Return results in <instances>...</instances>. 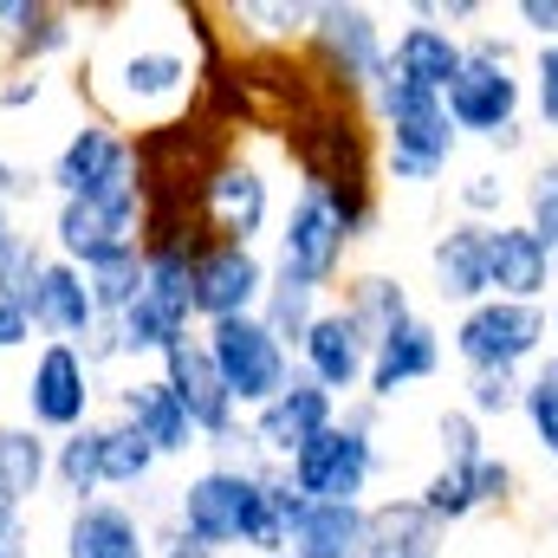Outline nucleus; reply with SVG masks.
<instances>
[{
    "label": "nucleus",
    "mask_w": 558,
    "mask_h": 558,
    "mask_svg": "<svg viewBox=\"0 0 558 558\" xmlns=\"http://www.w3.org/2000/svg\"><path fill=\"white\" fill-rule=\"evenodd\" d=\"M92 397L98 390H92V364L78 357V344H39L33 351V371L20 384V403H26V422L46 441L85 428L92 422Z\"/></svg>",
    "instance_id": "obj_10"
},
{
    "label": "nucleus",
    "mask_w": 558,
    "mask_h": 558,
    "mask_svg": "<svg viewBox=\"0 0 558 558\" xmlns=\"http://www.w3.org/2000/svg\"><path fill=\"white\" fill-rule=\"evenodd\" d=\"M65 558H156L149 553V526H143L137 507L124 500H85L65 513Z\"/></svg>",
    "instance_id": "obj_21"
},
{
    "label": "nucleus",
    "mask_w": 558,
    "mask_h": 558,
    "mask_svg": "<svg viewBox=\"0 0 558 558\" xmlns=\"http://www.w3.org/2000/svg\"><path fill=\"white\" fill-rule=\"evenodd\" d=\"M500 202H507V175L474 169V175L461 182V208H468V221H481V228H487V215H500Z\"/></svg>",
    "instance_id": "obj_41"
},
{
    "label": "nucleus",
    "mask_w": 558,
    "mask_h": 558,
    "mask_svg": "<svg viewBox=\"0 0 558 558\" xmlns=\"http://www.w3.org/2000/svg\"><path fill=\"white\" fill-rule=\"evenodd\" d=\"M137 228H143V202H59L52 208V254L78 274L105 267L111 254L137 247Z\"/></svg>",
    "instance_id": "obj_15"
},
{
    "label": "nucleus",
    "mask_w": 558,
    "mask_h": 558,
    "mask_svg": "<svg viewBox=\"0 0 558 558\" xmlns=\"http://www.w3.org/2000/svg\"><path fill=\"white\" fill-rule=\"evenodd\" d=\"M156 364H162L156 377L169 384V397L182 403V416H189V428H195L202 441H215V435H228V428H234V397L221 390V371H215V357H208L202 331L175 338Z\"/></svg>",
    "instance_id": "obj_16"
},
{
    "label": "nucleus",
    "mask_w": 558,
    "mask_h": 558,
    "mask_svg": "<svg viewBox=\"0 0 558 558\" xmlns=\"http://www.w3.org/2000/svg\"><path fill=\"white\" fill-rule=\"evenodd\" d=\"M526 228L558 267V162H539V175L526 182Z\"/></svg>",
    "instance_id": "obj_37"
},
{
    "label": "nucleus",
    "mask_w": 558,
    "mask_h": 558,
    "mask_svg": "<svg viewBox=\"0 0 558 558\" xmlns=\"http://www.w3.org/2000/svg\"><path fill=\"white\" fill-rule=\"evenodd\" d=\"M0 546H13V553H26V507H13L7 494H0Z\"/></svg>",
    "instance_id": "obj_49"
},
{
    "label": "nucleus",
    "mask_w": 558,
    "mask_h": 558,
    "mask_svg": "<svg viewBox=\"0 0 558 558\" xmlns=\"http://www.w3.org/2000/svg\"><path fill=\"white\" fill-rule=\"evenodd\" d=\"M234 20H254V33L279 46V39H299L305 26H312V7H292V0H274V7H260V0H247V7H234Z\"/></svg>",
    "instance_id": "obj_39"
},
{
    "label": "nucleus",
    "mask_w": 558,
    "mask_h": 558,
    "mask_svg": "<svg viewBox=\"0 0 558 558\" xmlns=\"http://www.w3.org/2000/svg\"><path fill=\"white\" fill-rule=\"evenodd\" d=\"M435 553H441V526L416 507V494L364 507V533H357L351 558H435Z\"/></svg>",
    "instance_id": "obj_24"
},
{
    "label": "nucleus",
    "mask_w": 558,
    "mask_h": 558,
    "mask_svg": "<svg viewBox=\"0 0 558 558\" xmlns=\"http://www.w3.org/2000/svg\"><path fill=\"white\" fill-rule=\"evenodd\" d=\"M267 215H274L267 169L228 149L215 162V175L202 182V234L208 241H228V247H254L260 228H267Z\"/></svg>",
    "instance_id": "obj_13"
},
{
    "label": "nucleus",
    "mask_w": 558,
    "mask_h": 558,
    "mask_svg": "<svg viewBox=\"0 0 558 558\" xmlns=\"http://www.w3.org/2000/svg\"><path fill=\"white\" fill-rule=\"evenodd\" d=\"M553 292V254L533 241V228L487 221V299L539 305Z\"/></svg>",
    "instance_id": "obj_20"
},
{
    "label": "nucleus",
    "mask_w": 558,
    "mask_h": 558,
    "mask_svg": "<svg viewBox=\"0 0 558 558\" xmlns=\"http://www.w3.org/2000/svg\"><path fill=\"white\" fill-rule=\"evenodd\" d=\"M26 318H33V331H46V344H85L92 325H98V305H92L85 274L52 254L39 286H33V299H26Z\"/></svg>",
    "instance_id": "obj_23"
},
{
    "label": "nucleus",
    "mask_w": 558,
    "mask_h": 558,
    "mask_svg": "<svg viewBox=\"0 0 558 558\" xmlns=\"http://www.w3.org/2000/svg\"><path fill=\"white\" fill-rule=\"evenodd\" d=\"M195 247H143V286L118 312L124 357H162L175 338L195 331V292H189Z\"/></svg>",
    "instance_id": "obj_4"
},
{
    "label": "nucleus",
    "mask_w": 558,
    "mask_h": 558,
    "mask_svg": "<svg viewBox=\"0 0 558 558\" xmlns=\"http://www.w3.org/2000/svg\"><path fill=\"white\" fill-rule=\"evenodd\" d=\"M520 20H526L546 46L558 39V0H520Z\"/></svg>",
    "instance_id": "obj_48"
},
{
    "label": "nucleus",
    "mask_w": 558,
    "mask_h": 558,
    "mask_svg": "<svg viewBox=\"0 0 558 558\" xmlns=\"http://www.w3.org/2000/svg\"><path fill=\"white\" fill-rule=\"evenodd\" d=\"M520 410H526V422H533V441L558 461V397H553V390H539V384H526Z\"/></svg>",
    "instance_id": "obj_42"
},
{
    "label": "nucleus",
    "mask_w": 558,
    "mask_h": 558,
    "mask_svg": "<svg viewBox=\"0 0 558 558\" xmlns=\"http://www.w3.org/2000/svg\"><path fill=\"white\" fill-rule=\"evenodd\" d=\"M202 344L221 371V390L234 397V410H267L279 390L292 384V357L279 351V338L247 312V318H221L202 325Z\"/></svg>",
    "instance_id": "obj_8"
},
{
    "label": "nucleus",
    "mask_w": 558,
    "mask_h": 558,
    "mask_svg": "<svg viewBox=\"0 0 558 558\" xmlns=\"http://www.w3.org/2000/svg\"><path fill=\"white\" fill-rule=\"evenodd\" d=\"M520 397H526V384L513 377V371H474L468 377V416H507V410H520Z\"/></svg>",
    "instance_id": "obj_38"
},
{
    "label": "nucleus",
    "mask_w": 558,
    "mask_h": 558,
    "mask_svg": "<svg viewBox=\"0 0 558 558\" xmlns=\"http://www.w3.org/2000/svg\"><path fill=\"white\" fill-rule=\"evenodd\" d=\"M85 286H92V305H98V318H118V312L137 299V286H143V247L111 254L105 267H92V274H85Z\"/></svg>",
    "instance_id": "obj_34"
},
{
    "label": "nucleus",
    "mask_w": 558,
    "mask_h": 558,
    "mask_svg": "<svg viewBox=\"0 0 558 558\" xmlns=\"http://www.w3.org/2000/svg\"><path fill=\"white\" fill-rule=\"evenodd\" d=\"M539 338H546V312L513 299H481L454 325V351L468 371H520L539 351Z\"/></svg>",
    "instance_id": "obj_11"
},
{
    "label": "nucleus",
    "mask_w": 558,
    "mask_h": 558,
    "mask_svg": "<svg viewBox=\"0 0 558 558\" xmlns=\"http://www.w3.org/2000/svg\"><path fill=\"white\" fill-rule=\"evenodd\" d=\"M344 312L371 331V344L390 331V325H403L416 305H410V292H403V279H390V274H357L351 286H344Z\"/></svg>",
    "instance_id": "obj_32"
},
{
    "label": "nucleus",
    "mask_w": 558,
    "mask_h": 558,
    "mask_svg": "<svg viewBox=\"0 0 558 558\" xmlns=\"http://www.w3.org/2000/svg\"><path fill=\"white\" fill-rule=\"evenodd\" d=\"M156 558H221V553H208V546H195V539H182V533H162V553Z\"/></svg>",
    "instance_id": "obj_50"
},
{
    "label": "nucleus",
    "mask_w": 558,
    "mask_h": 558,
    "mask_svg": "<svg viewBox=\"0 0 558 558\" xmlns=\"http://www.w3.org/2000/svg\"><path fill=\"white\" fill-rule=\"evenodd\" d=\"M428 267H435V299L441 305H461V312L481 305L487 299V228L481 221H454L435 241Z\"/></svg>",
    "instance_id": "obj_26"
},
{
    "label": "nucleus",
    "mask_w": 558,
    "mask_h": 558,
    "mask_svg": "<svg viewBox=\"0 0 558 558\" xmlns=\"http://www.w3.org/2000/svg\"><path fill=\"white\" fill-rule=\"evenodd\" d=\"M305 46H312L318 72L331 78V92H344V98H371V85L390 72V46H384L371 7H344V0L312 7Z\"/></svg>",
    "instance_id": "obj_7"
},
{
    "label": "nucleus",
    "mask_w": 558,
    "mask_h": 558,
    "mask_svg": "<svg viewBox=\"0 0 558 558\" xmlns=\"http://www.w3.org/2000/svg\"><path fill=\"white\" fill-rule=\"evenodd\" d=\"M46 98V78L39 72H13L7 85H0V111H26V105H39Z\"/></svg>",
    "instance_id": "obj_45"
},
{
    "label": "nucleus",
    "mask_w": 558,
    "mask_h": 558,
    "mask_svg": "<svg viewBox=\"0 0 558 558\" xmlns=\"http://www.w3.org/2000/svg\"><path fill=\"white\" fill-rule=\"evenodd\" d=\"M33 195H39V175H33V169H20V162H7V156H0V202H7V208H13V202H33Z\"/></svg>",
    "instance_id": "obj_46"
},
{
    "label": "nucleus",
    "mask_w": 558,
    "mask_h": 558,
    "mask_svg": "<svg viewBox=\"0 0 558 558\" xmlns=\"http://www.w3.org/2000/svg\"><path fill=\"white\" fill-rule=\"evenodd\" d=\"M305 357V377L325 390V397H351L364 377H371V331L344 312V305H325L299 344Z\"/></svg>",
    "instance_id": "obj_17"
},
{
    "label": "nucleus",
    "mask_w": 558,
    "mask_h": 558,
    "mask_svg": "<svg viewBox=\"0 0 558 558\" xmlns=\"http://www.w3.org/2000/svg\"><path fill=\"white\" fill-rule=\"evenodd\" d=\"M553 331H558V305H553Z\"/></svg>",
    "instance_id": "obj_53"
},
{
    "label": "nucleus",
    "mask_w": 558,
    "mask_h": 558,
    "mask_svg": "<svg viewBox=\"0 0 558 558\" xmlns=\"http://www.w3.org/2000/svg\"><path fill=\"white\" fill-rule=\"evenodd\" d=\"M533 78H539V118L558 131V39L539 52V65H533Z\"/></svg>",
    "instance_id": "obj_44"
},
{
    "label": "nucleus",
    "mask_w": 558,
    "mask_h": 558,
    "mask_svg": "<svg viewBox=\"0 0 558 558\" xmlns=\"http://www.w3.org/2000/svg\"><path fill=\"white\" fill-rule=\"evenodd\" d=\"M279 520H286V553L292 558H351L364 533V507H331L279 487Z\"/></svg>",
    "instance_id": "obj_22"
},
{
    "label": "nucleus",
    "mask_w": 558,
    "mask_h": 558,
    "mask_svg": "<svg viewBox=\"0 0 558 558\" xmlns=\"http://www.w3.org/2000/svg\"><path fill=\"white\" fill-rule=\"evenodd\" d=\"M461 59H468V46H461L448 26H428V20L403 26V33H397V46H390V72H397L403 85L435 92V98L461 78Z\"/></svg>",
    "instance_id": "obj_27"
},
{
    "label": "nucleus",
    "mask_w": 558,
    "mask_h": 558,
    "mask_svg": "<svg viewBox=\"0 0 558 558\" xmlns=\"http://www.w3.org/2000/svg\"><path fill=\"white\" fill-rule=\"evenodd\" d=\"M435 435H441V468H461V474H474V461L487 454V448H481V422L468 416V410H448Z\"/></svg>",
    "instance_id": "obj_40"
},
{
    "label": "nucleus",
    "mask_w": 558,
    "mask_h": 558,
    "mask_svg": "<svg viewBox=\"0 0 558 558\" xmlns=\"http://www.w3.org/2000/svg\"><path fill=\"white\" fill-rule=\"evenodd\" d=\"M46 260H52V247H46L39 234H26V241H20V247H13V254L0 260V299L26 312V299H33L39 274H46Z\"/></svg>",
    "instance_id": "obj_36"
},
{
    "label": "nucleus",
    "mask_w": 558,
    "mask_h": 558,
    "mask_svg": "<svg viewBox=\"0 0 558 558\" xmlns=\"http://www.w3.org/2000/svg\"><path fill=\"white\" fill-rule=\"evenodd\" d=\"M46 182H52L59 202H143L131 131H118L105 118H85L72 137L59 143Z\"/></svg>",
    "instance_id": "obj_5"
},
{
    "label": "nucleus",
    "mask_w": 558,
    "mask_h": 558,
    "mask_svg": "<svg viewBox=\"0 0 558 558\" xmlns=\"http://www.w3.org/2000/svg\"><path fill=\"white\" fill-rule=\"evenodd\" d=\"M98 448H105V422H85V428H72V435H59L52 441V481H59V494L72 500V507H85V500H98Z\"/></svg>",
    "instance_id": "obj_31"
},
{
    "label": "nucleus",
    "mask_w": 558,
    "mask_h": 558,
    "mask_svg": "<svg viewBox=\"0 0 558 558\" xmlns=\"http://www.w3.org/2000/svg\"><path fill=\"white\" fill-rule=\"evenodd\" d=\"M85 78H92V92L105 105V124H118V131L124 124H143V131L175 124L202 98V72L175 39H124L111 59L85 65Z\"/></svg>",
    "instance_id": "obj_2"
},
{
    "label": "nucleus",
    "mask_w": 558,
    "mask_h": 558,
    "mask_svg": "<svg viewBox=\"0 0 558 558\" xmlns=\"http://www.w3.org/2000/svg\"><path fill=\"white\" fill-rule=\"evenodd\" d=\"M441 371V338H435V325L410 312L403 325H390L377 344H371V377H364V390H371V403H390V397H403L410 384L422 377H435Z\"/></svg>",
    "instance_id": "obj_19"
},
{
    "label": "nucleus",
    "mask_w": 558,
    "mask_h": 558,
    "mask_svg": "<svg viewBox=\"0 0 558 558\" xmlns=\"http://www.w3.org/2000/svg\"><path fill=\"white\" fill-rule=\"evenodd\" d=\"M267 279H274V267H267L254 247H228V241L195 247V267H189L195 318H202V325H221V318H247V312H260Z\"/></svg>",
    "instance_id": "obj_14"
},
{
    "label": "nucleus",
    "mask_w": 558,
    "mask_h": 558,
    "mask_svg": "<svg viewBox=\"0 0 558 558\" xmlns=\"http://www.w3.org/2000/svg\"><path fill=\"white\" fill-rule=\"evenodd\" d=\"M118 422H131V428H137L143 441L156 448V461H175V454L202 448V435L189 428L182 403L169 397V384H162V377H137V384H124V390H118Z\"/></svg>",
    "instance_id": "obj_25"
},
{
    "label": "nucleus",
    "mask_w": 558,
    "mask_h": 558,
    "mask_svg": "<svg viewBox=\"0 0 558 558\" xmlns=\"http://www.w3.org/2000/svg\"><path fill=\"white\" fill-rule=\"evenodd\" d=\"M371 105H377V124H384V169L397 182H435L448 169L454 143H461L441 98L422 92V85H403L397 72H384L371 85Z\"/></svg>",
    "instance_id": "obj_3"
},
{
    "label": "nucleus",
    "mask_w": 558,
    "mask_h": 558,
    "mask_svg": "<svg viewBox=\"0 0 558 558\" xmlns=\"http://www.w3.org/2000/svg\"><path fill=\"white\" fill-rule=\"evenodd\" d=\"M72 39H78V7H46L39 0V13L7 39V59H13V72H39L46 59L72 52Z\"/></svg>",
    "instance_id": "obj_30"
},
{
    "label": "nucleus",
    "mask_w": 558,
    "mask_h": 558,
    "mask_svg": "<svg viewBox=\"0 0 558 558\" xmlns=\"http://www.w3.org/2000/svg\"><path fill=\"white\" fill-rule=\"evenodd\" d=\"M416 507L435 520V526H454V520H468L481 500H474V474H461V468H435L428 481H422Z\"/></svg>",
    "instance_id": "obj_35"
},
{
    "label": "nucleus",
    "mask_w": 558,
    "mask_h": 558,
    "mask_svg": "<svg viewBox=\"0 0 558 558\" xmlns=\"http://www.w3.org/2000/svg\"><path fill=\"white\" fill-rule=\"evenodd\" d=\"M156 474V448L143 441L131 422H105V448H98V481L105 487H143Z\"/></svg>",
    "instance_id": "obj_33"
},
{
    "label": "nucleus",
    "mask_w": 558,
    "mask_h": 558,
    "mask_svg": "<svg viewBox=\"0 0 558 558\" xmlns=\"http://www.w3.org/2000/svg\"><path fill=\"white\" fill-rule=\"evenodd\" d=\"M318 312H325V305H318V292H312V286L274 274V279H267V292H260V312H254V318L274 331L279 351L292 357V351L305 344V331H312V318H318Z\"/></svg>",
    "instance_id": "obj_29"
},
{
    "label": "nucleus",
    "mask_w": 558,
    "mask_h": 558,
    "mask_svg": "<svg viewBox=\"0 0 558 558\" xmlns=\"http://www.w3.org/2000/svg\"><path fill=\"white\" fill-rule=\"evenodd\" d=\"M20 344H33V318H26L20 305H7V299H0V357H7V351H20Z\"/></svg>",
    "instance_id": "obj_47"
},
{
    "label": "nucleus",
    "mask_w": 558,
    "mask_h": 558,
    "mask_svg": "<svg viewBox=\"0 0 558 558\" xmlns=\"http://www.w3.org/2000/svg\"><path fill=\"white\" fill-rule=\"evenodd\" d=\"M474 500H481V507L513 500V468H507L500 454H481V461H474Z\"/></svg>",
    "instance_id": "obj_43"
},
{
    "label": "nucleus",
    "mask_w": 558,
    "mask_h": 558,
    "mask_svg": "<svg viewBox=\"0 0 558 558\" xmlns=\"http://www.w3.org/2000/svg\"><path fill=\"white\" fill-rule=\"evenodd\" d=\"M344 228H338V215H331V202L318 195V189H299L292 195V208H286V221H279V254H274V274L299 279V286H312V292H325L338 267H344Z\"/></svg>",
    "instance_id": "obj_12"
},
{
    "label": "nucleus",
    "mask_w": 558,
    "mask_h": 558,
    "mask_svg": "<svg viewBox=\"0 0 558 558\" xmlns=\"http://www.w3.org/2000/svg\"><path fill=\"white\" fill-rule=\"evenodd\" d=\"M286 487L292 494H305V500H331V507H364V487L377 481V441H371V428L364 422H331V428H318L286 468Z\"/></svg>",
    "instance_id": "obj_6"
},
{
    "label": "nucleus",
    "mask_w": 558,
    "mask_h": 558,
    "mask_svg": "<svg viewBox=\"0 0 558 558\" xmlns=\"http://www.w3.org/2000/svg\"><path fill=\"white\" fill-rule=\"evenodd\" d=\"M46 481H52V441L33 422H0V494L26 507Z\"/></svg>",
    "instance_id": "obj_28"
},
{
    "label": "nucleus",
    "mask_w": 558,
    "mask_h": 558,
    "mask_svg": "<svg viewBox=\"0 0 558 558\" xmlns=\"http://www.w3.org/2000/svg\"><path fill=\"white\" fill-rule=\"evenodd\" d=\"M0 65H7V46H0Z\"/></svg>",
    "instance_id": "obj_54"
},
{
    "label": "nucleus",
    "mask_w": 558,
    "mask_h": 558,
    "mask_svg": "<svg viewBox=\"0 0 558 558\" xmlns=\"http://www.w3.org/2000/svg\"><path fill=\"white\" fill-rule=\"evenodd\" d=\"M533 384H539V390H553V397H558V357H546V371H539Z\"/></svg>",
    "instance_id": "obj_52"
},
{
    "label": "nucleus",
    "mask_w": 558,
    "mask_h": 558,
    "mask_svg": "<svg viewBox=\"0 0 558 558\" xmlns=\"http://www.w3.org/2000/svg\"><path fill=\"white\" fill-rule=\"evenodd\" d=\"M274 558H292V553H274Z\"/></svg>",
    "instance_id": "obj_55"
},
{
    "label": "nucleus",
    "mask_w": 558,
    "mask_h": 558,
    "mask_svg": "<svg viewBox=\"0 0 558 558\" xmlns=\"http://www.w3.org/2000/svg\"><path fill=\"white\" fill-rule=\"evenodd\" d=\"M20 241H26V234H20V228H13V208H7V202H0V260H7V254H13V247H20Z\"/></svg>",
    "instance_id": "obj_51"
},
{
    "label": "nucleus",
    "mask_w": 558,
    "mask_h": 558,
    "mask_svg": "<svg viewBox=\"0 0 558 558\" xmlns=\"http://www.w3.org/2000/svg\"><path fill=\"white\" fill-rule=\"evenodd\" d=\"M441 111L454 131H474V137H500L507 124H520V78H513V52L500 39H474L468 59H461V78L441 92Z\"/></svg>",
    "instance_id": "obj_9"
},
{
    "label": "nucleus",
    "mask_w": 558,
    "mask_h": 558,
    "mask_svg": "<svg viewBox=\"0 0 558 558\" xmlns=\"http://www.w3.org/2000/svg\"><path fill=\"white\" fill-rule=\"evenodd\" d=\"M279 461L254 468V474H234V468H202L182 481L175 494V533L221 553V546H247V553L274 558L286 553V520H279Z\"/></svg>",
    "instance_id": "obj_1"
},
{
    "label": "nucleus",
    "mask_w": 558,
    "mask_h": 558,
    "mask_svg": "<svg viewBox=\"0 0 558 558\" xmlns=\"http://www.w3.org/2000/svg\"><path fill=\"white\" fill-rule=\"evenodd\" d=\"M331 422H338V397H325L305 371H292V384L279 390L274 403H267V410H254L247 435H254V448H260L267 461L286 468V461H292L318 428H331Z\"/></svg>",
    "instance_id": "obj_18"
}]
</instances>
